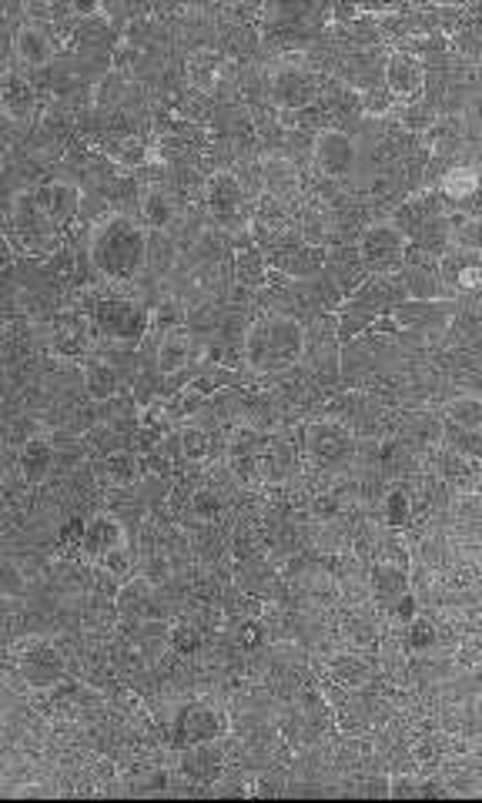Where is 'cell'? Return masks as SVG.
I'll use <instances>...</instances> for the list:
<instances>
[{
	"label": "cell",
	"instance_id": "4fadbf2b",
	"mask_svg": "<svg viewBox=\"0 0 482 803\" xmlns=\"http://www.w3.org/2000/svg\"><path fill=\"white\" fill-rule=\"evenodd\" d=\"M58 466V445L48 435H27L17 453V469L24 485H44Z\"/></svg>",
	"mask_w": 482,
	"mask_h": 803
},
{
	"label": "cell",
	"instance_id": "9c48e42d",
	"mask_svg": "<svg viewBox=\"0 0 482 803\" xmlns=\"http://www.w3.org/2000/svg\"><path fill=\"white\" fill-rule=\"evenodd\" d=\"M124 543H127V532H124V522L118 519V512H95L81 526V556L87 563L104 559L111 549H118Z\"/></svg>",
	"mask_w": 482,
	"mask_h": 803
},
{
	"label": "cell",
	"instance_id": "603a6c76",
	"mask_svg": "<svg viewBox=\"0 0 482 803\" xmlns=\"http://www.w3.org/2000/svg\"><path fill=\"white\" fill-rule=\"evenodd\" d=\"M453 245L482 255V214L453 211Z\"/></svg>",
	"mask_w": 482,
	"mask_h": 803
},
{
	"label": "cell",
	"instance_id": "7402d4cb",
	"mask_svg": "<svg viewBox=\"0 0 482 803\" xmlns=\"http://www.w3.org/2000/svg\"><path fill=\"white\" fill-rule=\"evenodd\" d=\"M151 596H155V583L148 576H135V579H127V583L118 590V596H114V609H118V616H141L145 613V606L151 603Z\"/></svg>",
	"mask_w": 482,
	"mask_h": 803
},
{
	"label": "cell",
	"instance_id": "3957f363",
	"mask_svg": "<svg viewBox=\"0 0 482 803\" xmlns=\"http://www.w3.org/2000/svg\"><path fill=\"white\" fill-rule=\"evenodd\" d=\"M95 335L108 345L135 348L151 332V308L141 298H98L91 308Z\"/></svg>",
	"mask_w": 482,
	"mask_h": 803
},
{
	"label": "cell",
	"instance_id": "9a60e30c",
	"mask_svg": "<svg viewBox=\"0 0 482 803\" xmlns=\"http://www.w3.org/2000/svg\"><path fill=\"white\" fill-rule=\"evenodd\" d=\"M95 472L101 479V485H111V489H127V485H138L145 482L148 469H145V456L135 449H118V453H104L98 462H95Z\"/></svg>",
	"mask_w": 482,
	"mask_h": 803
},
{
	"label": "cell",
	"instance_id": "8992f818",
	"mask_svg": "<svg viewBox=\"0 0 482 803\" xmlns=\"http://www.w3.org/2000/svg\"><path fill=\"white\" fill-rule=\"evenodd\" d=\"M182 211H185V201L168 182H151L138 192V218L145 221L148 232H171L174 221L182 218Z\"/></svg>",
	"mask_w": 482,
	"mask_h": 803
},
{
	"label": "cell",
	"instance_id": "e0dca14e",
	"mask_svg": "<svg viewBox=\"0 0 482 803\" xmlns=\"http://www.w3.org/2000/svg\"><path fill=\"white\" fill-rule=\"evenodd\" d=\"M208 640H211V633L201 627L198 619H191V616L171 619V630H168V650L171 653H178L185 659H198L208 650Z\"/></svg>",
	"mask_w": 482,
	"mask_h": 803
},
{
	"label": "cell",
	"instance_id": "277c9868",
	"mask_svg": "<svg viewBox=\"0 0 482 803\" xmlns=\"http://www.w3.org/2000/svg\"><path fill=\"white\" fill-rule=\"evenodd\" d=\"M312 168L322 177H329V182H338L348 188L359 177V168H362L359 138L353 131H338V127L319 131L316 145H312Z\"/></svg>",
	"mask_w": 482,
	"mask_h": 803
},
{
	"label": "cell",
	"instance_id": "ac0fdd59",
	"mask_svg": "<svg viewBox=\"0 0 482 803\" xmlns=\"http://www.w3.org/2000/svg\"><path fill=\"white\" fill-rule=\"evenodd\" d=\"M235 282L245 285L248 292H258L265 288L269 282V258L265 251L255 245H245V248H235Z\"/></svg>",
	"mask_w": 482,
	"mask_h": 803
},
{
	"label": "cell",
	"instance_id": "52a82bcc",
	"mask_svg": "<svg viewBox=\"0 0 482 803\" xmlns=\"http://www.w3.org/2000/svg\"><path fill=\"white\" fill-rule=\"evenodd\" d=\"M34 205H37V211L48 218V225L61 235L71 221L81 214V192H77V185H71V182H44V185H37L34 192Z\"/></svg>",
	"mask_w": 482,
	"mask_h": 803
},
{
	"label": "cell",
	"instance_id": "5bb4252c",
	"mask_svg": "<svg viewBox=\"0 0 482 803\" xmlns=\"http://www.w3.org/2000/svg\"><path fill=\"white\" fill-rule=\"evenodd\" d=\"M21 674L27 680V687H54L64 680V659L40 640H27L24 656H21Z\"/></svg>",
	"mask_w": 482,
	"mask_h": 803
},
{
	"label": "cell",
	"instance_id": "484cf974",
	"mask_svg": "<svg viewBox=\"0 0 482 803\" xmlns=\"http://www.w3.org/2000/svg\"><path fill=\"white\" fill-rule=\"evenodd\" d=\"M435 8H466L469 0H432Z\"/></svg>",
	"mask_w": 482,
	"mask_h": 803
},
{
	"label": "cell",
	"instance_id": "7c38bea8",
	"mask_svg": "<svg viewBox=\"0 0 482 803\" xmlns=\"http://www.w3.org/2000/svg\"><path fill=\"white\" fill-rule=\"evenodd\" d=\"M325 272L332 275V282L338 285V292L348 298L353 295L372 272L366 268L362 255H359V242H342V245H332L329 248V258H325Z\"/></svg>",
	"mask_w": 482,
	"mask_h": 803
},
{
	"label": "cell",
	"instance_id": "44dd1931",
	"mask_svg": "<svg viewBox=\"0 0 482 803\" xmlns=\"http://www.w3.org/2000/svg\"><path fill=\"white\" fill-rule=\"evenodd\" d=\"M84 392L95 402H108L121 392V372L111 362H87L84 369Z\"/></svg>",
	"mask_w": 482,
	"mask_h": 803
},
{
	"label": "cell",
	"instance_id": "ffe728a7",
	"mask_svg": "<svg viewBox=\"0 0 482 803\" xmlns=\"http://www.w3.org/2000/svg\"><path fill=\"white\" fill-rule=\"evenodd\" d=\"M4 108L11 121H30V114L37 111V95L27 81H21L14 74V67H8V81H4Z\"/></svg>",
	"mask_w": 482,
	"mask_h": 803
},
{
	"label": "cell",
	"instance_id": "2e32d148",
	"mask_svg": "<svg viewBox=\"0 0 482 803\" xmlns=\"http://www.w3.org/2000/svg\"><path fill=\"white\" fill-rule=\"evenodd\" d=\"M375 516L388 526V529H399V532H409L412 522H416V503H412V493L406 482H396L385 489V496L375 509Z\"/></svg>",
	"mask_w": 482,
	"mask_h": 803
},
{
	"label": "cell",
	"instance_id": "5b68a950",
	"mask_svg": "<svg viewBox=\"0 0 482 803\" xmlns=\"http://www.w3.org/2000/svg\"><path fill=\"white\" fill-rule=\"evenodd\" d=\"M409 238L396 228L392 218H375L359 235V255L369 272H399Z\"/></svg>",
	"mask_w": 482,
	"mask_h": 803
},
{
	"label": "cell",
	"instance_id": "d6986e66",
	"mask_svg": "<svg viewBox=\"0 0 482 803\" xmlns=\"http://www.w3.org/2000/svg\"><path fill=\"white\" fill-rule=\"evenodd\" d=\"M443 419L459 425V429H472L482 432V395L479 392H456L449 395L440 406Z\"/></svg>",
	"mask_w": 482,
	"mask_h": 803
},
{
	"label": "cell",
	"instance_id": "cb8c5ba5",
	"mask_svg": "<svg viewBox=\"0 0 482 803\" xmlns=\"http://www.w3.org/2000/svg\"><path fill=\"white\" fill-rule=\"evenodd\" d=\"M98 566L101 569H108V572H114V576H131V549H127V543L124 546H118V549H111L104 559H98Z\"/></svg>",
	"mask_w": 482,
	"mask_h": 803
},
{
	"label": "cell",
	"instance_id": "ba28073f",
	"mask_svg": "<svg viewBox=\"0 0 482 803\" xmlns=\"http://www.w3.org/2000/svg\"><path fill=\"white\" fill-rule=\"evenodd\" d=\"M385 84H388V91L396 95V101H403V104L422 98V91H425L422 58H416L403 48H392L388 61H385Z\"/></svg>",
	"mask_w": 482,
	"mask_h": 803
},
{
	"label": "cell",
	"instance_id": "30bf717a",
	"mask_svg": "<svg viewBox=\"0 0 482 803\" xmlns=\"http://www.w3.org/2000/svg\"><path fill=\"white\" fill-rule=\"evenodd\" d=\"M11 54H14V61L24 71H44V67H51V61L58 58V44L40 24H27L24 21L21 27H14Z\"/></svg>",
	"mask_w": 482,
	"mask_h": 803
},
{
	"label": "cell",
	"instance_id": "7a4b0ae2",
	"mask_svg": "<svg viewBox=\"0 0 482 803\" xmlns=\"http://www.w3.org/2000/svg\"><path fill=\"white\" fill-rule=\"evenodd\" d=\"M309 345V329L298 319L272 316V311H255V319L245 332V366L258 375H279L305 359Z\"/></svg>",
	"mask_w": 482,
	"mask_h": 803
},
{
	"label": "cell",
	"instance_id": "d4e9b609",
	"mask_svg": "<svg viewBox=\"0 0 482 803\" xmlns=\"http://www.w3.org/2000/svg\"><path fill=\"white\" fill-rule=\"evenodd\" d=\"M64 8H67L71 17L87 21V17H98L104 11V0H64Z\"/></svg>",
	"mask_w": 482,
	"mask_h": 803
},
{
	"label": "cell",
	"instance_id": "6da1fadb",
	"mask_svg": "<svg viewBox=\"0 0 482 803\" xmlns=\"http://www.w3.org/2000/svg\"><path fill=\"white\" fill-rule=\"evenodd\" d=\"M87 261L104 282L127 285L148 275V228L138 214L104 211L87 232Z\"/></svg>",
	"mask_w": 482,
	"mask_h": 803
},
{
	"label": "cell",
	"instance_id": "8fae6325",
	"mask_svg": "<svg viewBox=\"0 0 482 803\" xmlns=\"http://www.w3.org/2000/svg\"><path fill=\"white\" fill-rule=\"evenodd\" d=\"M369 586H372V600L382 613H388L396 606L409 590H412V566L406 563H372L369 566Z\"/></svg>",
	"mask_w": 482,
	"mask_h": 803
}]
</instances>
